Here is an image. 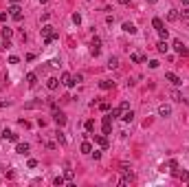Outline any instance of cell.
Masks as SVG:
<instances>
[{
    "label": "cell",
    "instance_id": "obj_32",
    "mask_svg": "<svg viewBox=\"0 0 189 187\" xmlns=\"http://www.w3.org/2000/svg\"><path fill=\"white\" fill-rule=\"evenodd\" d=\"M172 99H174V101H183V95H180L178 90H174V92H172Z\"/></svg>",
    "mask_w": 189,
    "mask_h": 187
},
{
    "label": "cell",
    "instance_id": "obj_11",
    "mask_svg": "<svg viewBox=\"0 0 189 187\" xmlns=\"http://www.w3.org/2000/svg\"><path fill=\"white\" fill-rule=\"evenodd\" d=\"M176 178H183V181H189V172L187 170H178V167H174V172H172Z\"/></svg>",
    "mask_w": 189,
    "mask_h": 187
},
{
    "label": "cell",
    "instance_id": "obj_31",
    "mask_svg": "<svg viewBox=\"0 0 189 187\" xmlns=\"http://www.w3.org/2000/svg\"><path fill=\"white\" fill-rule=\"evenodd\" d=\"M86 130H88V132H93V130H95V121H93V119L86 121Z\"/></svg>",
    "mask_w": 189,
    "mask_h": 187
},
{
    "label": "cell",
    "instance_id": "obj_8",
    "mask_svg": "<svg viewBox=\"0 0 189 187\" xmlns=\"http://www.w3.org/2000/svg\"><path fill=\"white\" fill-rule=\"evenodd\" d=\"M165 79H167L169 84H174V86H180V84H183V82H180V77H178L176 73H165Z\"/></svg>",
    "mask_w": 189,
    "mask_h": 187
},
{
    "label": "cell",
    "instance_id": "obj_18",
    "mask_svg": "<svg viewBox=\"0 0 189 187\" xmlns=\"http://www.w3.org/2000/svg\"><path fill=\"white\" fill-rule=\"evenodd\" d=\"M2 139H7V141H18V134L11 132V130H4V132H2Z\"/></svg>",
    "mask_w": 189,
    "mask_h": 187
},
{
    "label": "cell",
    "instance_id": "obj_12",
    "mask_svg": "<svg viewBox=\"0 0 189 187\" xmlns=\"http://www.w3.org/2000/svg\"><path fill=\"white\" fill-rule=\"evenodd\" d=\"M57 86H59V79L57 77H48L46 79V88H48V90H57Z\"/></svg>",
    "mask_w": 189,
    "mask_h": 187
},
{
    "label": "cell",
    "instance_id": "obj_44",
    "mask_svg": "<svg viewBox=\"0 0 189 187\" xmlns=\"http://www.w3.org/2000/svg\"><path fill=\"white\" fill-rule=\"evenodd\" d=\"M0 141H2V134H0Z\"/></svg>",
    "mask_w": 189,
    "mask_h": 187
},
{
    "label": "cell",
    "instance_id": "obj_39",
    "mask_svg": "<svg viewBox=\"0 0 189 187\" xmlns=\"http://www.w3.org/2000/svg\"><path fill=\"white\" fill-rule=\"evenodd\" d=\"M26 165H29V167H35V165H38V161H35V158H29V163H26Z\"/></svg>",
    "mask_w": 189,
    "mask_h": 187
},
{
    "label": "cell",
    "instance_id": "obj_21",
    "mask_svg": "<svg viewBox=\"0 0 189 187\" xmlns=\"http://www.w3.org/2000/svg\"><path fill=\"white\" fill-rule=\"evenodd\" d=\"M11 35H13V29L4 27V29H2V40H11Z\"/></svg>",
    "mask_w": 189,
    "mask_h": 187
},
{
    "label": "cell",
    "instance_id": "obj_7",
    "mask_svg": "<svg viewBox=\"0 0 189 187\" xmlns=\"http://www.w3.org/2000/svg\"><path fill=\"white\" fill-rule=\"evenodd\" d=\"M112 121H114V119H112L110 115L103 117V121H101V125H103V134H110V130H112Z\"/></svg>",
    "mask_w": 189,
    "mask_h": 187
},
{
    "label": "cell",
    "instance_id": "obj_22",
    "mask_svg": "<svg viewBox=\"0 0 189 187\" xmlns=\"http://www.w3.org/2000/svg\"><path fill=\"white\" fill-rule=\"evenodd\" d=\"M81 152H84V154H90V152H93V145H90L88 141H84V143H81Z\"/></svg>",
    "mask_w": 189,
    "mask_h": 187
},
{
    "label": "cell",
    "instance_id": "obj_16",
    "mask_svg": "<svg viewBox=\"0 0 189 187\" xmlns=\"http://www.w3.org/2000/svg\"><path fill=\"white\" fill-rule=\"evenodd\" d=\"M95 141L99 143L101 148H108V137H106V134H97V137H95Z\"/></svg>",
    "mask_w": 189,
    "mask_h": 187
},
{
    "label": "cell",
    "instance_id": "obj_27",
    "mask_svg": "<svg viewBox=\"0 0 189 187\" xmlns=\"http://www.w3.org/2000/svg\"><path fill=\"white\" fill-rule=\"evenodd\" d=\"M64 178H66V181H73V178H75V172H73V170H66V172H64Z\"/></svg>",
    "mask_w": 189,
    "mask_h": 187
},
{
    "label": "cell",
    "instance_id": "obj_15",
    "mask_svg": "<svg viewBox=\"0 0 189 187\" xmlns=\"http://www.w3.org/2000/svg\"><path fill=\"white\" fill-rule=\"evenodd\" d=\"M123 31H126V33H130V35H134V33H136V27L132 24V22H123Z\"/></svg>",
    "mask_w": 189,
    "mask_h": 187
},
{
    "label": "cell",
    "instance_id": "obj_40",
    "mask_svg": "<svg viewBox=\"0 0 189 187\" xmlns=\"http://www.w3.org/2000/svg\"><path fill=\"white\" fill-rule=\"evenodd\" d=\"M7 106H9V101H2V99H0V108H7Z\"/></svg>",
    "mask_w": 189,
    "mask_h": 187
},
{
    "label": "cell",
    "instance_id": "obj_6",
    "mask_svg": "<svg viewBox=\"0 0 189 187\" xmlns=\"http://www.w3.org/2000/svg\"><path fill=\"white\" fill-rule=\"evenodd\" d=\"M9 16H11L16 22H20V20H22V9L18 7V4H13V7L9 9Z\"/></svg>",
    "mask_w": 189,
    "mask_h": 187
},
{
    "label": "cell",
    "instance_id": "obj_37",
    "mask_svg": "<svg viewBox=\"0 0 189 187\" xmlns=\"http://www.w3.org/2000/svg\"><path fill=\"white\" fill-rule=\"evenodd\" d=\"M20 62V57H16V55H11V57H9V64H18Z\"/></svg>",
    "mask_w": 189,
    "mask_h": 187
},
{
    "label": "cell",
    "instance_id": "obj_42",
    "mask_svg": "<svg viewBox=\"0 0 189 187\" xmlns=\"http://www.w3.org/2000/svg\"><path fill=\"white\" fill-rule=\"evenodd\" d=\"M9 2H11V4H18V0H9Z\"/></svg>",
    "mask_w": 189,
    "mask_h": 187
},
{
    "label": "cell",
    "instance_id": "obj_29",
    "mask_svg": "<svg viewBox=\"0 0 189 187\" xmlns=\"http://www.w3.org/2000/svg\"><path fill=\"white\" fill-rule=\"evenodd\" d=\"M55 137H57V141L62 143V145L66 143V137H64V132H59V130H57V132H55Z\"/></svg>",
    "mask_w": 189,
    "mask_h": 187
},
{
    "label": "cell",
    "instance_id": "obj_4",
    "mask_svg": "<svg viewBox=\"0 0 189 187\" xmlns=\"http://www.w3.org/2000/svg\"><path fill=\"white\" fill-rule=\"evenodd\" d=\"M132 181H134V172H130V170H123V178L119 181V185H123V187H126V185H130Z\"/></svg>",
    "mask_w": 189,
    "mask_h": 187
},
{
    "label": "cell",
    "instance_id": "obj_28",
    "mask_svg": "<svg viewBox=\"0 0 189 187\" xmlns=\"http://www.w3.org/2000/svg\"><path fill=\"white\" fill-rule=\"evenodd\" d=\"M163 167H169V170H174V167H178V163H176V161H174V158H169V161H167V163H165V165H163Z\"/></svg>",
    "mask_w": 189,
    "mask_h": 187
},
{
    "label": "cell",
    "instance_id": "obj_43",
    "mask_svg": "<svg viewBox=\"0 0 189 187\" xmlns=\"http://www.w3.org/2000/svg\"><path fill=\"white\" fill-rule=\"evenodd\" d=\"M147 2H150V4H154V2H156V0H147Z\"/></svg>",
    "mask_w": 189,
    "mask_h": 187
},
{
    "label": "cell",
    "instance_id": "obj_19",
    "mask_svg": "<svg viewBox=\"0 0 189 187\" xmlns=\"http://www.w3.org/2000/svg\"><path fill=\"white\" fill-rule=\"evenodd\" d=\"M156 49H158V53H167V51H169V44H167L165 40H160L158 44H156Z\"/></svg>",
    "mask_w": 189,
    "mask_h": 187
},
{
    "label": "cell",
    "instance_id": "obj_14",
    "mask_svg": "<svg viewBox=\"0 0 189 187\" xmlns=\"http://www.w3.org/2000/svg\"><path fill=\"white\" fill-rule=\"evenodd\" d=\"M29 150H31L29 143H18V145H16V152H18V154H24V156L29 154Z\"/></svg>",
    "mask_w": 189,
    "mask_h": 187
},
{
    "label": "cell",
    "instance_id": "obj_26",
    "mask_svg": "<svg viewBox=\"0 0 189 187\" xmlns=\"http://www.w3.org/2000/svg\"><path fill=\"white\" fill-rule=\"evenodd\" d=\"M64 181H66V178H64V176H55V178H53V185L62 187V185H64Z\"/></svg>",
    "mask_w": 189,
    "mask_h": 187
},
{
    "label": "cell",
    "instance_id": "obj_13",
    "mask_svg": "<svg viewBox=\"0 0 189 187\" xmlns=\"http://www.w3.org/2000/svg\"><path fill=\"white\" fill-rule=\"evenodd\" d=\"M158 115H160V117H169V115H172V106L160 104V106H158Z\"/></svg>",
    "mask_w": 189,
    "mask_h": 187
},
{
    "label": "cell",
    "instance_id": "obj_30",
    "mask_svg": "<svg viewBox=\"0 0 189 187\" xmlns=\"http://www.w3.org/2000/svg\"><path fill=\"white\" fill-rule=\"evenodd\" d=\"M99 86L103 88V90H108V88H112V82H108V79H103V82H101Z\"/></svg>",
    "mask_w": 189,
    "mask_h": 187
},
{
    "label": "cell",
    "instance_id": "obj_35",
    "mask_svg": "<svg viewBox=\"0 0 189 187\" xmlns=\"http://www.w3.org/2000/svg\"><path fill=\"white\" fill-rule=\"evenodd\" d=\"M73 22H75V24H79V22H81V16H79V13H73Z\"/></svg>",
    "mask_w": 189,
    "mask_h": 187
},
{
    "label": "cell",
    "instance_id": "obj_41",
    "mask_svg": "<svg viewBox=\"0 0 189 187\" xmlns=\"http://www.w3.org/2000/svg\"><path fill=\"white\" fill-rule=\"evenodd\" d=\"M119 2H121V4H130V0H119Z\"/></svg>",
    "mask_w": 189,
    "mask_h": 187
},
{
    "label": "cell",
    "instance_id": "obj_36",
    "mask_svg": "<svg viewBox=\"0 0 189 187\" xmlns=\"http://www.w3.org/2000/svg\"><path fill=\"white\" fill-rule=\"evenodd\" d=\"M99 108H101V110H103V112H106V110H108V108H110V104H108V101H101V104H99Z\"/></svg>",
    "mask_w": 189,
    "mask_h": 187
},
{
    "label": "cell",
    "instance_id": "obj_2",
    "mask_svg": "<svg viewBox=\"0 0 189 187\" xmlns=\"http://www.w3.org/2000/svg\"><path fill=\"white\" fill-rule=\"evenodd\" d=\"M152 27L158 31V35L163 37V40H167V29H165V24H163V20H160V18H154V20H152Z\"/></svg>",
    "mask_w": 189,
    "mask_h": 187
},
{
    "label": "cell",
    "instance_id": "obj_24",
    "mask_svg": "<svg viewBox=\"0 0 189 187\" xmlns=\"http://www.w3.org/2000/svg\"><path fill=\"white\" fill-rule=\"evenodd\" d=\"M130 59L139 64V62H143V55H141V53H132V55H130Z\"/></svg>",
    "mask_w": 189,
    "mask_h": 187
},
{
    "label": "cell",
    "instance_id": "obj_33",
    "mask_svg": "<svg viewBox=\"0 0 189 187\" xmlns=\"http://www.w3.org/2000/svg\"><path fill=\"white\" fill-rule=\"evenodd\" d=\"M110 117H112V119H117V117H121V108H114L112 112H110Z\"/></svg>",
    "mask_w": 189,
    "mask_h": 187
},
{
    "label": "cell",
    "instance_id": "obj_20",
    "mask_svg": "<svg viewBox=\"0 0 189 187\" xmlns=\"http://www.w3.org/2000/svg\"><path fill=\"white\" fill-rule=\"evenodd\" d=\"M26 84H29L31 88H33L35 84H38V77H35V73H29V75H26Z\"/></svg>",
    "mask_w": 189,
    "mask_h": 187
},
{
    "label": "cell",
    "instance_id": "obj_34",
    "mask_svg": "<svg viewBox=\"0 0 189 187\" xmlns=\"http://www.w3.org/2000/svg\"><path fill=\"white\" fill-rule=\"evenodd\" d=\"M178 18H185V20H187V18H189V9H183V11L178 13Z\"/></svg>",
    "mask_w": 189,
    "mask_h": 187
},
{
    "label": "cell",
    "instance_id": "obj_1",
    "mask_svg": "<svg viewBox=\"0 0 189 187\" xmlns=\"http://www.w3.org/2000/svg\"><path fill=\"white\" fill-rule=\"evenodd\" d=\"M42 33H44V42H46V44H51L53 40H57V33L53 31V27H51V24H44L42 27Z\"/></svg>",
    "mask_w": 189,
    "mask_h": 187
},
{
    "label": "cell",
    "instance_id": "obj_25",
    "mask_svg": "<svg viewBox=\"0 0 189 187\" xmlns=\"http://www.w3.org/2000/svg\"><path fill=\"white\" fill-rule=\"evenodd\" d=\"M108 66H110V68H117V66H119V57H110V59H108Z\"/></svg>",
    "mask_w": 189,
    "mask_h": 187
},
{
    "label": "cell",
    "instance_id": "obj_17",
    "mask_svg": "<svg viewBox=\"0 0 189 187\" xmlns=\"http://www.w3.org/2000/svg\"><path fill=\"white\" fill-rule=\"evenodd\" d=\"M121 119L126 121V123H130V121L134 119V112H132V110H123V112H121Z\"/></svg>",
    "mask_w": 189,
    "mask_h": 187
},
{
    "label": "cell",
    "instance_id": "obj_5",
    "mask_svg": "<svg viewBox=\"0 0 189 187\" xmlns=\"http://www.w3.org/2000/svg\"><path fill=\"white\" fill-rule=\"evenodd\" d=\"M172 46H174V51H176L178 55H187V53H189V49H187L185 44H183L180 40H174V44H172Z\"/></svg>",
    "mask_w": 189,
    "mask_h": 187
},
{
    "label": "cell",
    "instance_id": "obj_9",
    "mask_svg": "<svg viewBox=\"0 0 189 187\" xmlns=\"http://www.w3.org/2000/svg\"><path fill=\"white\" fill-rule=\"evenodd\" d=\"M62 84H64V86H68V88L75 86V77H73L71 73H62Z\"/></svg>",
    "mask_w": 189,
    "mask_h": 187
},
{
    "label": "cell",
    "instance_id": "obj_23",
    "mask_svg": "<svg viewBox=\"0 0 189 187\" xmlns=\"http://www.w3.org/2000/svg\"><path fill=\"white\" fill-rule=\"evenodd\" d=\"M167 20H169V22H174V20H178V11H174V9H172V11H169V13H167Z\"/></svg>",
    "mask_w": 189,
    "mask_h": 187
},
{
    "label": "cell",
    "instance_id": "obj_3",
    "mask_svg": "<svg viewBox=\"0 0 189 187\" xmlns=\"http://www.w3.org/2000/svg\"><path fill=\"white\" fill-rule=\"evenodd\" d=\"M90 53H93L95 57L101 53V37H93V40H90Z\"/></svg>",
    "mask_w": 189,
    "mask_h": 187
},
{
    "label": "cell",
    "instance_id": "obj_38",
    "mask_svg": "<svg viewBox=\"0 0 189 187\" xmlns=\"http://www.w3.org/2000/svg\"><path fill=\"white\" fill-rule=\"evenodd\" d=\"M90 154H93L95 161H99V158H101V152H97V150H95V152H90Z\"/></svg>",
    "mask_w": 189,
    "mask_h": 187
},
{
    "label": "cell",
    "instance_id": "obj_10",
    "mask_svg": "<svg viewBox=\"0 0 189 187\" xmlns=\"http://www.w3.org/2000/svg\"><path fill=\"white\" fill-rule=\"evenodd\" d=\"M53 121H55L57 125H64V123H66V115H64V112H59V110H55V112H53Z\"/></svg>",
    "mask_w": 189,
    "mask_h": 187
}]
</instances>
